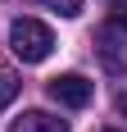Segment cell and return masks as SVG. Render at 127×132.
Listing matches in <instances>:
<instances>
[{"label": "cell", "instance_id": "cell-1", "mask_svg": "<svg viewBox=\"0 0 127 132\" xmlns=\"http://www.w3.org/2000/svg\"><path fill=\"white\" fill-rule=\"evenodd\" d=\"M9 50L14 59H23V64H41V59H50L55 50V32L41 18H14L9 23Z\"/></svg>", "mask_w": 127, "mask_h": 132}, {"label": "cell", "instance_id": "cell-2", "mask_svg": "<svg viewBox=\"0 0 127 132\" xmlns=\"http://www.w3.org/2000/svg\"><path fill=\"white\" fill-rule=\"evenodd\" d=\"M91 96H95V87H91L82 73H59V78H50V100L63 109H86Z\"/></svg>", "mask_w": 127, "mask_h": 132}, {"label": "cell", "instance_id": "cell-3", "mask_svg": "<svg viewBox=\"0 0 127 132\" xmlns=\"http://www.w3.org/2000/svg\"><path fill=\"white\" fill-rule=\"evenodd\" d=\"M95 55L109 73H127V32H118L114 23L95 32Z\"/></svg>", "mask_w": 127, "mask_h": 132}, {"label": "cell", "instance_id": "cell-4", "mask_svg": "<svg viewBox=\"0 0 127 132\" xmlns=\"http://www.w3.org/2000/svg\"><path fill=\"white\" fill-rule=\"evenodd\" d=\"M9 132H68V123L46 114V109H27V114H18L9 123Z\"/></svg>", "mask_w": 127, "mask_h": 132}, {"label": "cell", "instance_id": "cell-5", "mask_svg": "<svg viewBox=\"0 0 127 132\" xmlns=\"http://www.w3.org/2000/svg\"><path fill=\"white\" fill-rule=\"evenodd\" d=\"M27 5H46V9L63 14V18H77L82 14V0H27Z\"/></svg>", "mask_w": 127, "mask_h": 132}, {"label": "cell", "instance_id": "cell-6", "mask_svg": "<svg viewBox=\"0 0 127 132\" xmlns=\"http://www.w3.org/2000/svg\"><path fill=\"white\" fill-rule=\"evenodd\" d=\"M109 23L118 32H127V0H114V9H109Z\"/></svg>", "mask_w": 127, "mask_h": 132}, {"label": "cell", "instance_id": "cell-7", "mask_svg": "<svg viewBox=\"0 0 127 132\" xmlns=\"http://www.w3.org/2000/svg\"><path fill=\"white\" fill-rule=\"evenodd\" d=\"M14 96H18V82H14V78H0V109L9 105Z\"/></svg>", "mask_w": 127, "mask_h": 132}, {"label": "cell", "instance_id": "cell-8", "mask_svg": "<svg viewBox=\"0 0 127 132\" xmlns=\"http://www.w3.org/2000/svg\"><path fill=\"white\" fill-rule=\"evenodd\" d=\"M118 114H123V119H127V91L118 96Z\"/></svg>", "mask_w": 127, "mask_h": 132}, {"label": "cell", "instance_id": "cell-9", "mask_svg": "<svg viewBox=\"0 0 127 132\" xmlns=\"http://www.w3.org/2000/svg\"><path fill=\"white\" fill-rule=\"evenodd\" d=\"M100 132H118V128H100Z\"/></svg>", "mask_w": 127, "mask_h": 132}]
</instances>
